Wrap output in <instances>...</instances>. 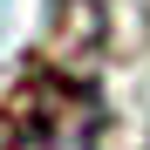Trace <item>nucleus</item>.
I'll use <instances>...</instances> for the list:
<instances>
[{"label":"nucleus","mask_w":150,"mask_h":150,"mask_svg":"<svg viewBox=\"0 0 150 150\" xmlns=\"http://www.w3.org/2000/svg\"><path fill=\"white\" fill-rule=\"evenodd\" d=\"M96 130H103L96 89L55 68H34L0 103V150H96Z\"/></svg>","instance_id":"1"}]
</instances>
